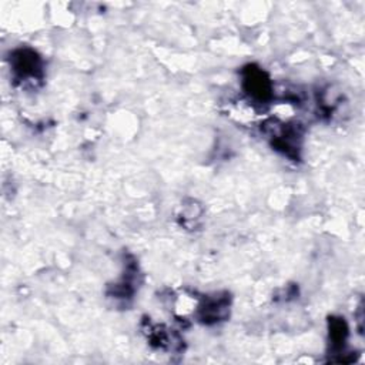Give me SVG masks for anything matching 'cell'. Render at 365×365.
I'll list each match as a JSON object with an SVG mask.
<instances>
[{"instance_id": "8992f818", "label": "cell", "mask_w": 365, "mask_h": 365, "mask_svg": "<svg viewBox=\"0 0 365 365\" xmlns=\"http://www.w3.org/2000/svg\"><path fill=\"white\" fill-rule=\"evenodd\" d=\"M329 325V341L335 351H341L344 348V344L348 338V325L344 318L341 317H332L328 321Z\"/></svg>"}, {"instance_id": "7a4b0ae2", "label": "cell", "mask_w": 365, "mask_h": 365, "mask_svg": "<svg viewBox=\"0 0 365 365\" xmlns=\"http://www.w3.org/2000/svg\"><path fill=\"white\" fill-rule=\"evenodd\" d=\"M10 67L14 78L19 81H38L43 77V61L40 56L29 47L13 51Z\"/></svg>"}, {"instance_id": "5b68a950", "label": "cell", "mask_w": 365, "mask_h": 365, "mask_svg": "<svg viewBox=\"0 0 365 365\" xmlns=\"http://www.w3.org/2000/svg\"><path fill=\"white\" fill-rule=\"evenodd\" d=\"M145 334L150 341V344L158 349H167V351H178L182 346V341L171 332L168 328L164 325H157L151 324L150 321L145 322Z\"/></svg>"}, {"instance_id": "277c9868", "label": "cell", "mask_w": 365, "mask_h": 365, "mask_svg": "<svg viewBox=\"0 0 365 365\" xmlns=\"http://www.w3.org/2000/svg\"><path fill=\"white\" fill-rule=\"evenodd\" d=\"M230 312V297L228 294H215L205 297L197 304L195 315L202 324H217L224 321Z\"/></svg>"}, {"instance_id": "6da1fadb", "label": "cell", "mask_w": 365, "mask_h": 365, "mask_svg": "<svg viewBox=\"0 0 365 365\" xmlns=\"http://www.w3.org/2000/svg\"><path fill=\"white\" fill-rule=\"evenodd\" d=\"M264 133L271 138L272 147L284 155L298 160L302 133L298 124H285L278 120H268L262 124Z\"/></svg>"}, {"instance_id": "3957f363", "label": "cell", "mask_w": 365, "mask_h": 365, "mask_svg": "<svg viewBox=\"0 0 365 365\" xmlns=\"http://www.w3.org/2000/svg\"><path fill=\"white\" fill-rule=\"evenodd\" d=\"M242 87L250 98L258 103L268 101L272 97V84L269 77L262 68L254 64H248L247 67H244Z\"/></svg>"}]
</instances>
